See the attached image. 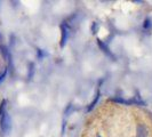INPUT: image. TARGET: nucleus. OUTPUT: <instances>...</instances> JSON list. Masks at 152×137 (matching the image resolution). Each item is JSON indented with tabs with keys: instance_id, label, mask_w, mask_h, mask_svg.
Masks as SVG:
<instances>
[{
	"instance_id": "20e7f679",
	"label": "nucleus",
	"mask_w": 152,
	"mask_h": 137,
	"mask_svg": "<svg viewBox=\"0 0 152 137\" xmlns=\"http://www.w3.org/2000/svg\"><path fill=\"white\" fill-rule=\"evenodd\" d=\"M6 74H7V70H4V72L0 73V84L4 81V79L6 78Z\"/></svg>"
},
{
	"instance_id": "f03ea898",
	"label": "nucleus",
	"mask_w": 152,
	"mask_h": 137,
	"mask_svg": "<svg viewBox=\"0 0 152 137\" xmlns=\"http://www.w3.org/2000/svg\"><path fill=\"white\" fill-rule=\"evenodd\" d=\"M66 37H68V30H66V28L63 25V26H62V39H61V46L62 47L65 45Z\"/></svg>"
},
{
	"instance_id": "7ed1b4c3",
	"label": "nucleus",
	"mask_w": 152,
	"mask_h": 137,
	"mask_svg": "<svg viewBox=\"0 0 152 137\" xmlns=\"http://www.w3.org/2000/svg\"><path fill=\"white\" fill-rule=\"evenodd\" d=\"M146 136H148V133H146L145 128L142 125H140L137 127V137H146Z\"/></svg>"
},
{
	"instance_id": "f257e3e1",
	"label": "nucleus",
	"mask_w": 152,
	"mask_h": 137,
	"mask_svg": "<svg viewBox=\"0 0 152 137\" xmlns=\"http://www.w3.org/2000/svg\"><path fill=\"white\" fill-rule=\"evenodd\" d=\"M5 107H6V102L4 101V103L0 106V128L5 135H8L12 130V120Z\"/></svg>"
}]
</instances>
